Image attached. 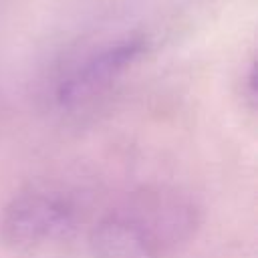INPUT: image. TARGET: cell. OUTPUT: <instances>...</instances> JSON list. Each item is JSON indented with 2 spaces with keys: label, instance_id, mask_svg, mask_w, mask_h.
Segmentation results:
<instances>
[{
  "label": "cell",
  "instance_id": "obj_1",
  "mask_svg": "<svg viewBox=\"0 0 258 258\" xmlns=\"http://www.w3.org/2000/svg\"><path fill=\"white\" fill-rule=\"evenodd\" d=\"M200 226L194 200L177 189L145 187L101 218L91 232L95 258H171Z\"/></svg>",
  "mask_w": 258,
  "mask_h": 258
},
{
  "label": "cell",
  "instance_id": "obj_2",
  "mask_svg": "<svg viewBox=\"0 0 258 258\" xmlns=\"http://www.w3.org/2000/svg\"><path fill=\"white\" fill-rule=\"evenodd\" d=\"M145 48V38L131 34L87 50L58 73L52 87L54 107L60 111H79L93 105L139 60Z\"/></svg>",
  "mask_w": 258,
  "mask_h": 258
},
{
  "label": "cell",
  "instance_id": "obj_3",
  "mask_svg": "<svg viewBox=\"0 0 258 258\" xmlns=\"http://www.w3.org/2000/svg\"><path fill=\"white\" fill-rule=\"evenodd\" d=\"M79 218L71 194L54 187H32L10 200L0 218L2 240L16 250H32L67 236Z\"/></svg>",
  "mask_w": 258,
  "mask_h": 258
}]
</instances>
